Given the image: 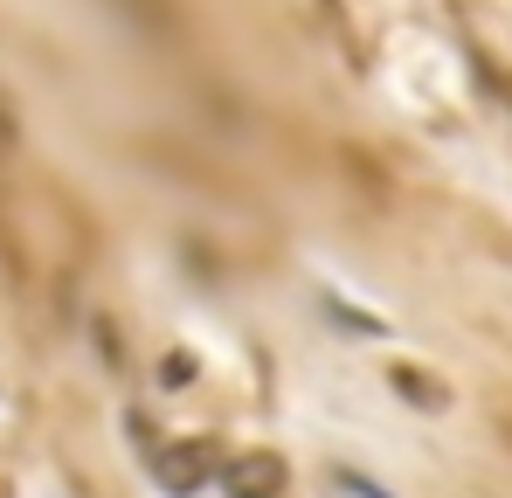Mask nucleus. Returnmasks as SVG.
<instances>
[{
  "instance_id": "obj_1",
  "label": "nucleus",
  "mask_w": 512,
  "mask_h": 498,
  "mask_svg": "<svg viewBox=\"0 0 512 498\" xmlns=\"http://www.w3.org/2000/svg\"><path fill=\"white\" fill-rule=\"evenodd\" d=\"M215 485L229 498H284L291 471H284V457H270V450H243V457L215 464Z\"/></svg>"
},
{
  "instance_id": "obj_2",
  "label": "nucleus",
  "mask_w": 512,
  "mask_h": 498,
  "mask_svg": "<svg viewBox=\"0 0 512 498\" xmlns=\"http://www.w3.org/2000/svg\"><path fill=\"white\" fill-rule=\"evenodd\" d=\"M208 478H215V450H208V443H173L167 457H160V485L180 492V498L201 492Z\"/></svg>"
},
{
  "instance_id": "obj_3",
  "label": "nucleus",
  "mask_w": 512,
  "mask_h": 498,
  "mask_svg": "<svg viewBox=\"0 0 512 498\" xmlns=\"http://www.w3.org/2000/svg\"><path fill=\"white\" fill-rule=\"evenodd\" d=\"M388 381H395V388H402V395H409V402H416V409H436V402H443V388H436V381H429L423 367H395V374H388Z\"/></svg>"
},
{
  "instance_id": "obj_4",
  "label": "nucleus",
  "mask_w": 512,
  "mask_h": 498,
  "mask_svg": "<svg viewBox=\"0 0 512 498\" xmlns=\"http://www.w3.org/2000/svg\"><path fill=\"white\" fill-rule=\"evenodd\" d=\"M160 381H194V360H187V353H167V360H160Z\"/></svg>"
}]
</instances>
